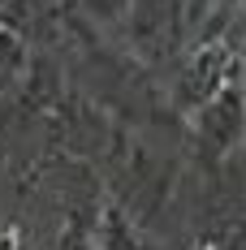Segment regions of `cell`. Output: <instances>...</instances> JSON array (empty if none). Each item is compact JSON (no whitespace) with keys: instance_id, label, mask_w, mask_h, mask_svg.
<instances>
[{"instance_id":"obj_1","label":"cell","mask_w":246,"mask_h":250,"mask_svg":"<svg viewBox=\"0 0 246 250\" xmlns=\"http://www.w3.org/2000/svg\"><path fill=\"white\" fill-rule=\"evenodd\" d=\"M203 4H207V0H195V9H203Z\"/></svg>"}]
</instances>
